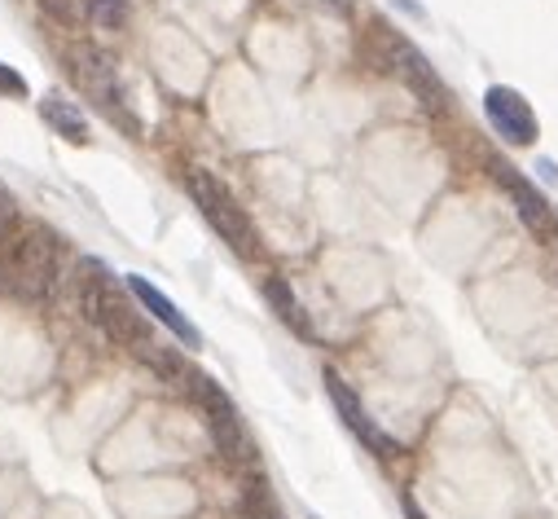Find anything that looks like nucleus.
I'll use <instances>...</instances> for the list:
<instances>
[{
	"instance_id": "nucleus-1",
	"label": "nucleus",
	"mask_w": 558,
	"mask_h": 519,
	"mask_svg": "<svg viewBox=\"0 0 558 519\" xmlns=\"http://www.w3.org/2000/svg\"><path fill=\"white\" fill-rule=\"evenodd\" d=\"M0 287L14 300L40 304L58 287V242L45 229H23L0 242Z\"/></svg>"
},
{
	"instance_id": "nucleus-2",
	"label": "nucleus",
	"mask_w": 558,
	"mask_h": 519,
	"mask_svg": "<svg viewBox=\"0 0 558 519\" xmlns=\"http://www.w3.org/2000/svg\"><path fill=\"white\" fill-rule=\"evenodd\" d=\"M80 300H84L88 322H97L114 343L132 348L136 357H146L150 348H159V339L150 335V322L142 317V309L132 304V291L119 287L114 278H106L101 269L84 274V291H80Z\"/></svg>"
},
{
	"instance_id": "nucleus-3",
	"label": "nucleus",
	"mask_w": 558,
	"mask_h": 519,
	"mask_svg": "<svg viewBox=\"0 0 558 519\" xmlns=\"http://www.w3.org/2000/svg\"><path fill=\"white\" fill-rule=\"evenodd\" d=\"M185 185H190V198L198 203V212L207 216V225H211L238 255H255V251H259V238H255L246 212L233 203V194H229L211 172L190 168V172H185Z\"/></svg>"
},
{
	"instance_id": "nucleus-4",
	"label": "nucleus",
	"mask_w": 558,
	"mask_h": 519,
	"mask_svg": "<svg viewBox=\"0 0 558 519\" xmlns=\"http://www.w3.org/2000/svg\"><path fill=\"white\" fill-rule=\"evenodd\" d=\"M71 75L80 80V88H84L88 97H97V106H101L110 119H123V128L136 137V119H132V110H128L119 71H114V62H110L101 49H93V45L71 49Z\"/></svg>"
},
{
	"instance_id": "nucleus-5",
	"label": "nucleus",
	"mask_w": 558,
	"mask_h": 519,
	"mask_svg": "<svg viewBox=\"0 0 558 519\" xmlns=\"http://www.w3.org/2000/svg\"><path fill=\"white\" fill-rule=\"evenodd\" d=\"M383 49H387V67L409 84V93L423 101L432 114H445L449 110V88H445V80L432 71V62L417 53L404 36H391V32H383Z\"/></svg>"
},
{
	"instance_id": "nucleus-6",
	"label": "nucleus",
	"mask_w": 558,
	"mask_h": 519,
	"mask_svg": "<svg viewBox=\"0 0 558 519\" xmlns=\"http://www.w3.org/2000/svg\"><path fill=\"white\" fill-rule=\"evenodd\" d=\"M322 378H326V393H330V401H335L339 419L348 423V432H352V436H356V440H361L369 454H378V458L400 454V445H396V440H391V436H387V432H383V427L369 419V410L361 406V397H356L352 387L343 383V374H339V370H326Z\"/></svg>"
},
{
	"instance_id": "nucleus-7",
	"label": "nucleus",
	"mask_w": 558,
	"mask_h": 519,
	"mask_svg": "<svg viewBox=\"0 0 558 519\" xmlns=\"http://www.w3.org/2000/svg\"><path fill=\"white\" fill-rule=\"evenodd\" d=\"M484 110H488L493 128H497V133H501L510 146H532V142L541 137L532 106L523 101V93H514V88H506V84H493V88L484 93Z\"/></svg>"
},
{
	"instance_id": "nucleus-8",
	"label": "nucleus",
	"mask_w": 558,
	"mask_h": 519,
	"mask_svg": "<svg viewBox=\"0 0 558 519\" xmlns=\"http://www.w3.org/2000/svg\"><path fill=\"white\" fill-rule=\"evenodd\" d=\"M493 177H497V185L510 194V203H514V212H519V220L536 233V238H554V229H558V220H554V212H549V203L541 198V190L527 181V177H519L510 164H501V159H493Z\"/></svg>"
},
{
	"instance_id": "nucleus-9",
	"label": "nucleus",
	"mask_w": 558,
	"mask_h": 519,
	"mask_svg": "<svg viewBox=\"0 0 558 519\" xmlns=\"http://www.w3.org/2000/svg\"><path fill=\"white\" fill-rule=\"evenodd\" d=\"M128 291H132V300H142V309H150V317L163 322L185 348H203V330H198V326H194V322H190V317H185V313H181L155 282H146V278H136V274H132V278H128Z\"/></svg>"
},
{
	"instance_id": "nucleus-10",
	"label": "nucleus",
	"mask_w": 558,
	"mask_h": 519,
	"mask_svg": "<svg viewBox=\"0 0 558 519\" xmlns=\"http://www.w3.org/2000/svg\"><path fill=\"white\" fill-rule=\"evenodd\" d=\"M264 300L272 304V313L282 317L300 339H313V326H308V313H304V304H300V295L291 291V282L287 278H264Z\"/></svg>"
},
{
	"instance_id": "nucleus-11",
	"label": "nucleus",
	"mask_w": 558,
	"mask_h": 519,
	"mask_svg": "<svg viewBox=\"0 0 558 519\" xmlns=\"http://www.w3.org/2000/svg\"><path fill=\"white\" fill-rule=\"evenodd\" d=\"M40 114H45V123L53 128V133H62L66 142H88V123H84V114H80L75 101H66V97H45V101H40Z\"/></svg>"
},
{
	"instance_id": "nucleus-12",
	"label": "nucleus",
	"mask_w": 558,
	"mask_h": 519,
	"mask_svg": "<svg viewBox=\"0 0 558 519\" xmlns=\"http://www.w3.org/2000/svg\"><path fill=\"white\" fill-rule=\"evenodd\" d=\"M128 10H132V0H84V14L106 32H119L128 23Z\"/></svg>"
},
{
	"instance_id": "nucleus-13",
	"label": "nucleus",
	"mask_w": 558,
	"mask_h": 519,
	"mask_svg": "<svg viewBox=\"0 0 558 519\" xmlns=\"http://www.w3.org/2000/svg\"><path fill=\"white\" fill-rule=\"evenodd\" d=\"M246 506H251V515L255 519H282V510H277V502L255 484V488H246Z\"/></svg>"
},
{
	"instance_id": "nucleus-14",
	"label": "nucleus",
	"mask_w": 558,
	"mask_h": 519,
	"mask_svg": "<svg viewBox=\"0 0 558 519\" xmlns=\"http://www.w3.org/2000/svg\"><path fill=\"white\" fill-rule=\"evenodd\" d=\"M0 97H14V101L27 97V80L19 71H10L5 62H0Z\"/></svg>"
},
{
	"instance_id": "nucleus-15",
	"label": "nucleus",
	"mask_w": 558,
	"mask_h": 519,
	"mask_svg": "<svg viewBox=\"0 0 558 519\" xmlns=\"http://www.w3.org/2000/svg\"><path fill=\"white\" fill-rule=\"evenodd\" d=\"M10 229H14V207H10V198L0 194V242L10 238Z\"/></svg>"
},
{
	"instance_id": "nucleus-16",
	"label": "nucleus",
	"mask_w": 558,
	"mask_h": 519,
	"mask_svg": "<svg viewBox=\"0 0 558 519\" xmlns=\"http://www.w3.org/2000/svg\"><path fill=\"white\" fill-rule=\"evenodd\" d=\"M330 5H348V0H330Z\"/></svg>"
},
{
	"instance_id": "nucleus-17",
	"label": "nucleus",
	"mask_w": 558,
	"mask_h": 519,
	"mask_svg": "<svg viewBox=\"0 0 558 519\" xmlns=\"http://www.w3.org/2000/svg\"><path fill=\"white\" fill-rule=\"evenodd\" d=\"M308 519H317V515H308Z\"/></svg>"
}]
</instances>
